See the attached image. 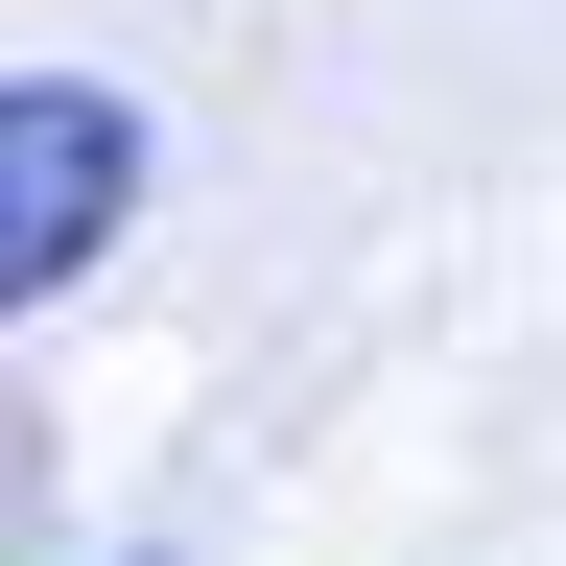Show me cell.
Wrapping results in <instances>:
<instances>
[{"label": "cell", "instance_id": "cell-1", "mask_svg": "<svg viewBox=\"0 0 566 566\" xmlns=\"http://www.w3.org/2000/svg\"><path fill=\"white\" fill-rule=\"evenodd\" d=\"M118 212H142V118L95 95V71H24V95H0V307L95 283Z\"/></svg>", "mask_w": 566, "mask_h": 566}]
</instances>
